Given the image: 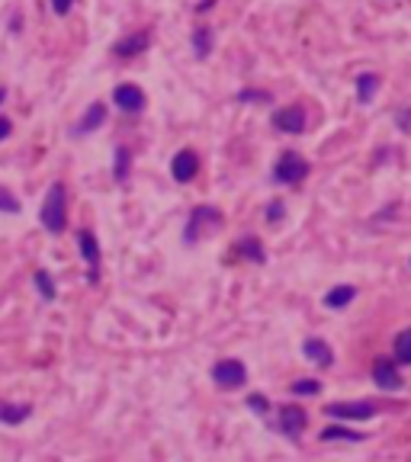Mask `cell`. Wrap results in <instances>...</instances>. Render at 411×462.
Segmentation results:
<instances>
[{
	"label": "cell",
	"instance_id": "6da1fadb",
	"mask_svg": "<svg viewBox=\"0 0 411 462\" xmlns=\"http://www.w3.org/2000/svg\"><path fill=\"white\" fill-rule=\"evenodd\" d=\"M42 225L49 228L51 235H61L65 231V219H67V193H65V183H51L49 193H45V202H42Z\"/></svg>",
	"mask_w": 411,
	"mask_h": 462
},
{
	"label": "cell",
	"instance_id": "7a4b0ae2",
	"mask_svg": "<svg viewBox=\"0 0 411 462\" xmlns=\"http://www.w3.org/2000/svg\"><path fill=\"white\" fill-rule=\"evenodd\" d=\"M222 212L216 209V206H196L193 212H190V219H186V235L184 241L186 244H196L202 235H209V231H218L222 228Z\"/></svg>",
	"mask_w": 411,
	"mask_h": 462
},
{
	"label": "cell",
	"instance_id": "3957f363",
	"mask_svg": "<svg viewBox=\"0 0 411 462\" xmlns=\"http://www.w3.org/2000/svg\"><path fill=\"white\" fill-rule=\"evenodd\" d=\"M305 176H309V160H305L303 154H296V151L280 154L277 167H273V180H277V183L296 186V183H303Z\"/></svg>",
	"mask_w": 411,
	"mask_h": 462
},
{
	"label": "cell",
	"instance_id": "277c9868",
	"mask_svg": "<svg viewBox=\"0 0 411 462\" xmlns=\"http://www.w3.org/2000/svg\"><path fill=\"white\" fill-rule=\"evenodd\" d=\"M77 244H81V257L87 263V283L97 286L100 283V241L90 228H84V231H77Z\"/></svg>",
	"mask_w": 411,
	"mask_h": 462
},
{
	"label": "cell",
	"instance_id": "5b68a950",
	"mask_svg": "<svg viewBox=\"0 0 411 462\" xmlns=\"http://www.w3.org/2000/svg\"><path fill=\"white\" fill-rule=\"evenodd\" d=\"M212 382L218 388H241L248 382V370L241 360H218L212 366Z\"/></svg>",
	"mask_w": 411,
	"mask_h": 462
},
{
	"label": "cell",
	"instance_id": "8992f818",
	"mask_svg": "<svg viewBox=\"0 0 411 462\" xmlns=\"http://www.w3.org/2000/svg\"><path fill=\"white\" fill-rule=\"evenodd\" d=\"M325 414L335 420H369L376 414V404L373 402H335L325 408Z\"/></svg>",
	"mask_w": 411,
	"mask_h": 462
},
{
	"label": "cell",
	"instance_id": "52a82bcc",
	"mask_svg": "<svg viewBox=\"0 0 411 462\" xmlns=\"http://www.w3.org/2000/svg\"><path fill=\"white\" fill-rule=\"evenodd\" d=\"M309 427V414L303 411V408H296V404H286V408H280V434L289 440L303 437V430Z\"/></svg>",
	"mask_w": 411,
	"mask_h": 462
},
{
	"label": "cell",
	"instance_id": "ba28073f",
	"mask_svg": "<svg viewBox=\"0 0 411 462\" xmlns=\"http://www.w3.org/2000/svg\"><path fill=\"white\" fill-rule=\"evenodd\" d=\"M373 382H376L382 392H398L402 388V376H398V366L386 356H379L376 366H373Z\"/></svg>",
	"mask_w": 411,
	"mask_h": 462
},
{
	"label": "cell",
	"instance_id": "9c48e42d",
	"mask_svg": "<svg viewBox=\"0 0 411 462\" xmlns=\"http://www.w3.org/2000/svg\"><path fill=\"white\" fill-rule=\"evenodd\" d=\"M113 103H116L122 113H142L145 93H142V87H135V84H119L116 90H113Z\"/></svg>",
	"mask_w": 411,
	"mask_h": 462
},
{
	"label": "cell",
	"instance_id": "30bf717a",
	"mask_svg": "<svg viewBox=\"0 0 411 462\" xmlns=\"http://www.w3.org/2000/svg\"><path fill=\"white\" fill-rule=\"evenodd\" d=\"M273 126L280 129V132H289V135H296V132H303L305 129V110L303 106H283V110H277L273 113Z\"/></svg>",
	"mask_w": 411,
	"mask_h": 462
},
{
	"label": "cell",
	"instance_id": "8fae6325",
	"mask_svg": "<svg viewBox=\"0 0 411 462\" xmlns=\"http://www.w3.org/2000/svg\"><path fill=\"white\" fill-rule=\"evenodd\" d=\"M196 170H200V160H196V154L186 148V151H180L174 158V164H170V174H174L177 183H190L196 176Z\"/></svg>",
	"mask_w": 411,
	"mask_h": 462
},
{
	"label": "cell",
	"instance_id": "7c38bea8",
	"mask_svg": "<svg viewBox=\"0 0 411 462\" xmlns=\"http://www.w3.org/2000/svg\"><path fill=\"white\" fill-rule=\"evenodd\" d=\"M148 45H152V33H132V35H126V39H119V42L113 45V51H116L119 58H135V55H142Z\"/></svg>",
	"mask_w": 411,
	"mask_h": 462
},
{
	"label": "cell",
	"instance_id": "4fadbf2b",
	"mask_svg": "<svg viewBox=\"0 0 411 462\" xmlns=\"http://www.w3.org/2000/svg\"><path fill=\"white\" fill-rule=\"evenodd\" d=\"M305 360L315 363V366H321V370H328L331 363H335V350H331V344H325V340H319V337H309L303 347Z\"/></svg>",
	"mask_w": 411,
	"mask_h": 462
},
{
	"label": "cell",
	"instance_id": "5bb4252c",
	"mask_svg": "<svg viewBox=\"0 0 411 462\" xmlns=\"http://www.w3.org/2000/svg\"><path fill=\"white\" fill-rule=\"evenodd\" d=\"M325 443H337V440H347V443H363L366 440V434H357V430L350 427H341V424H331V427H325L319 434Z\"/></svg>",
	"mask_w": 411,
	"mask_h": 462
},
{
	"label": "cell",
	"instance_id": "9a60e30c",
	"mask_svg": "<svg viewBox=\"0 0 411 462\" xmlns=\"http://www.w3.org/2000/svg\"><path fill=\"white\" fill-rule=\"evenodd\" d=\"M103 119H106V106H103V103H90V110L81 116V122H77V132L84 135V132H93V129H100Z\"/></svg>",
	"mask_w": 411,
	"mask_h": 462
},
{
	"label": "cell",
	"instance_id": "2e32d148",
	"mask_svg": "<svg viewBox=\"0 0 411 462\" xmlns=\"http://www.w3.org/2000/svg\"><path fill=\"white\" fill-rule=\"evenodd\" d=\"M33 414L29 404H13V402H0V424H23Z\"/></svg>",
	"mask_w": 411,
	"mask_h": 462
},
{
	"label": "cell",
	"instance_id": "e0dca14e",
	"mask_svg": "<svg viewBox=\"0 0 411 462\" xmlns=\"http://www.w3.org/2000/svg\"><path fill=\"white\" fill-rule=\"evenodd\" d=\"M353 299H357V289L344 283V286H335L331 292L325 295V305H328V308H347Z\"/></svg>",
	"mask_w": 411,
	"mask_h": 462
},
{
	"label": "cell",
	"instance_id": "ac0fdd59",
	"mask_svg": "<svg viewBox=\"0 0 411 462\" xmlns=\"http://www.w3.org/2000/svg\"><path fill=\"white\" fill-rule=\"evenodd\" d=\"M241 257H248L251 263H264L267 261V251H264V244L257 241V238H244V241H238V247H235Z\"/></svg>",
	"mask_w": 411,
	"mask_h": 462
},
{
	"label": "cell",
	"instance_id": "d6986e66",
	"mask_svg": "<svg viewBox=\"0 0 411 462\" xmlns=\"http://www.w3.org/2000/svg\"><path fill=\"white\" fill-rule=\"evenodd\" d=\"M376 90H379V77L376 74H360L357 77V97H360V103H373Z\"/></svg>",
	"mask_w": 411,
	"mask_h": 462
},
{
	"label": "cell",
	"instance_id": "ffe728a7",
	"mask_svg": "<svg viewBox=\"0 0 411 462\" xmlns=\"http://www.w3.org/2000/svg\"><path fill=\"white\" fill-rule=\"evenodd\" d=\"M193 49L200 58H209V51H212V29L209 26H196L193 29Z\"/></svg>",
	"mask_w": 411,
	"mask_h": 462
},
{
	"label": "cell",
	"instance_id": "44dd1931",
	"mask_svg": "<svg viewBox=\"0 0 411 462\" xmlns=\"http://www.w3.org/2000/svg\"><path fill=\"white\" fill-rule=\"evenodd\" d=\"M129 167H132V154H129V148H122V145H119V148H116V160H113V174H116L119 183H126V180H129Z\"/></svg>",
	"mask_w": 411,
	"mask_h": 462
},
{
	"label": "cell",
	"instance_id": "7402d4cb",
	"mask_svg": "<svg viewBox=\"0 0 411 462\" xmlns=\"http://www.w3.org/2000/svg\"><path fill=\"white\" fill-rule=\"evenodd\" d=\"M395 360L405 363V366H411V328L395 337Z\"/></svg>",
	"mask_w": 411,
	"mask_h": 462
},
{
	"label": "cell",
	"instance_id": "603a6c76",
	"mask_svg": "<svg viewBox=\"0 0 411 462\" xmlns=\"http://www.w3.org/2000/svg\"><path fill=\"white\" fill-rule=\"evenodd\" d=\"M289 392H293V395H303V398L319 395V392H321V382H319V379H296L293 386H289Z\"/></svg>",
	"mask_w": 411,
	"mask_h": 462
},
{
	"label": "cell",
	"instance_id": "cb8c5ba5",
	"mask_svg": "<svg viewBox=\"0 0 411 462\" xmlns=\"http://www.w3.org/2000/svg\"><path fill=\"white\" fill-rule=\"evenodd\" d=\"M35 289H39V295H42L45 302H55V286H51V277L45 273V270L35 273Z\"/></svg>",
	"mask_w": 411,
	"mask_h": 462
},
{
	"label": "cell",
	"instance_id": "d4e9b609",
	"mask_svg": "<svg viewBox=\"0 0 411 462\" xmlns=\"http://www.w3.org/2000/svg\"><path fill=\"white\" fill-rule=\"evenodd\" d=\"M0 212H13V215L19 212V199L10 190H3V186H0Z\"/></svg>",
	"mask_w": 411,
	"mask_h": 462
},
{
	"label": "cell",
	"instance_id": "484cf974",
	"mask_svg": "<svg viewBox=\"0 0 411 462\" xmlns=\"http://www.w3.org/2000/svg\"><path fill=\"white\" fill-rule=\"evenodd\" d=\"M248 408H251L254 414H260V418H264V414L270 411V402L264 395H251V398H248Z\"/></svg>",
	"mask_w": 411,
	"mask_h": 462
},
{
	"label": "cell",
	"instance_id": "4316f807",
	"mask_svg": "<svg viewBox=\"0 0 411 462\" xmlns=\"http://www.w3.org/2000/svg\"><path fill=\"white\" fill-rule=\"evenodd\" d=\"M238 100H241V103H251V100L270 103V93H264V90H241V93H238Z\"/></svg>",
	"mask_w": 411,
	"mask_h": 462
},
{
	"label": "cell",
	"instance_id": "83f0119b",
	"mask_svg": "<svg viewBox=\"0 0 411 462\" xmlns=\"http://www.w3.org/2000/svg\"><path fill=\"white\" fill-rule=\"evenodd\" d=\"M283 215H286L283 202H280V199H273V202L267 206V222H283Z\"/></svg>",
	"mask_w": 411,
	"mask_h": 462
},
{
	"label": "cell",
	"instance_id": "f1b7e54d",
	"mask_svg": "<svg viewBox=\"0 0 411 462\" xmlns=\"http://www.w3.org/2000/svg\"><path fill=\"white\" fill-rule=\"evenodd\" d=\"M71 3H74V0H51V10H55L58 17H65L67 10H71Z\"/></svg>",
	"mask_w": 411,
	"mask_h": 462
},
{
	"label": "cell",
	"instance_id": "f546056e",
	"mask_svg": "<svg viewBox=\"0 0 411 462\" xmlns=\"http://www.w3.org/2000/svg\"><path fill=\"white\" fill-rule=\"evenodd\" d=\"M10 132H13V122L0 116V142H3V138H10Z\"/></svg>",
	"mask_w": 411,
	"mask_h": 462
},
{
	"label": "cell",
	"instance_id": "4dcf8cb0",
	"mask_svg": "<svg viewBox=\"0 0 411 462\" xmlns=\"http://www.w3.org/2000/svg\"><path fill=\"white\" fill-rule=\"evenodd\" d=\"M0 100H3V90H0Z\"/></svg>",
	"mask_w": 411,
	"mask_h": 462
}]
</instances>
